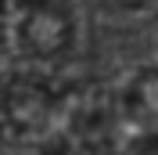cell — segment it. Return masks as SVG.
Listing matches in <instances>:
<instances>
[{"label": "cell", "mask_w": 158, "mask_h": 155, "mask_svg": "<svg viewBox=\"0 0 158 155\" xmlns=\"http://www.w3.org/2000/svg\"><path fill=\"white\" fill-rule=\"evenodd\" d=\"M76 40L72 0H0V43L15 54L47 61Z\"/></svg>", "instance_id": "1"}, {"label": "cell", "mask_w": 158, "mask_h": 155, "mask_svg": "<svg viewBox=\"0 0 158 155\" xmlns=\"http://www.w3.org/2000/svg\"><path fill=\"white\" fill-rule=\"evenodd\" d=\"M126 4H137V0H126Z\"/></svg>", "instance_id": "2"}]
</instances>
